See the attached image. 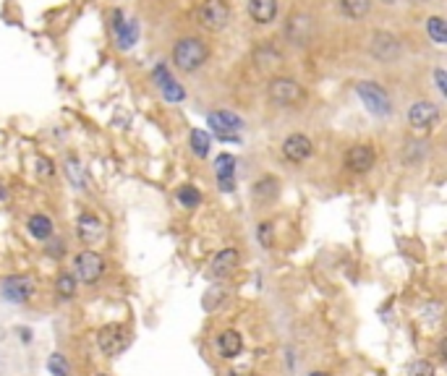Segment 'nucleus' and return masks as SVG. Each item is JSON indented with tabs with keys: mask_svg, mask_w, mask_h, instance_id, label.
Wrapping results in <instances>:
<instances>
[{
	"mask_svg": "<svg viewBox=\"0 0 447 376\" xmlns=\"http://www.w3.org/2000/svg\"><path fill=\"white\" fill-rule=\"evenodd\" d=\"M55 288H58L60 298H73V293H76V274L73 272H63Z\"/></svg>",
	"mask_w": 447,
	"mask_h": 376,
	"instance_id": "nucleus-25",
	"label": "nucleus"
},
{
	"mask_svg": "<svg viewBox=\"0 0 447 376\" xmlns=\"http://www.w3.org/2000/svg\"><path fill=\"white\" fill-rule=\"evenodd\" d=\"M191 149H194L197 157H207V152H210V139H207L204 131H191Z\"/></svg>",
	"mask_w": 447,
	"mask_h": 376,
	"instance_id": "nucleus-28",
	"label": "nucleus"
},
{
	"mask_svg": "<svg viewBox=\"0 0 447 376\" xmlns=\"http://www.w3.org/2000/svg\"><path fill=\"white\" fill-rule=\"evenodd\" d=\"M267 97H270V102L280 107H295L301 105L306 100V92L304 86L293 79H288V76H275L270 84H267Z\"/></svg>",
	"mask_w": 447,
	"mask_h": 376,
	"instance_id": "nucleus-2",
	"label": "nucleus"
},
{
	"mask_svg": "<svg viewBox=\"0 0 447 376\" xmlns=\"http://www.w3.org/2000/svg\"><path fill=\"white\" fill-rule=\"evenodd\" d=\"M408 123H411L413 131H432L439 123V107L435 102H416L411 107V113H408Z\"/></svg>",
	"mask_w": 447,
	"mask_h": 376,
	"instance_id": "nucleus-7",
	"label": "nucleus"
},
{
	"mask_svg": "<svg viewBox=\"0 0 447 376\" xmlns=\"http://www.w3.org/2000/svg\"><path fill=\"white\" fill-rule=\"evenodd\" d=\"M210 58V47L204 39L199 37H183L178 39L176 47H173V66H176L181 73H194L199 70Z\"/></svg>",
	"mask_w": 447,
	"mask_h": 376,
	"instance_id": "nucleus-1",
	"label": "nucleus"
},
{
	"mask_svg": "<svg viewBox=\"0 0 447 376\" xmlns=\"http://www.w3.org/2000/svg\"><path fill=\"white\" fill-rule=\"evenodd\" d=\"M408 376H437V368L432 361H416V364L411 366Z\"/></svg>",
	"mask_w": 447,
	"mask_h": 376,
	"instance_id": "nucleus-31",
	"label": "nucleus"
},
{
	"mask_svg": "<svg viewBox=\"0 0 447 376\" xmlns=\"http://www.w3.org/2000/svg\"><path fill=\"white\" fill-rule=\"evenodd\" d=\"M356 94L361 97V102L366 105L369 113L374 115H390L392 113V102H390V94L379 86L376 82H361L356 84Z\"/></svg>",
	"mask_w": 447,
	"mask_h": 376,
	"instance_id": "nucleus-4",
	"label": "nucleus"
},
{
	"mask_svg": "<svg viewBox=\"0 0 447 376\" xmlns=\"http://www.w3.org/2000/svg\"><path fill=\"white\" fill-rule=\"evenodd\" d=\"M416 3H429V0H416Z\"/></svg>",
	"mask_w": 447,
	"mask_h": 376,
	"instance_id": "nucleus-38",
	"label": "nucleus"
},
{
	"mask_svg": "<svg viewBox=\"0 0 447 376\" xmlns=\"http://www.w3.org/2000/svg\"><path fill=\"white\" fill-rule=\"evenodd\" d=\"M228 376H251V374H238V371H230Z\"/></svg>",
	"mask_w": 447,
	"mask_h": 376,
	"instance_id": "nucleus-35",
	"label": "nucleus"
},
{
	"mask_svg": "<svg viewBox=\"0 0 447 376\" xmlns=\"http://www.w3.org/2000/svg\"><path fill=\"white\" fill-rule=\"evenodd\" d=\"M345 162H348V167H351L353 173H369L374 167V149L369 144H356V147L348 149Z\"/></svg>",
	"mask_w": 447,
	"mask_h": 376,
	"instance_id": "nucleus-13",
	"label": "nucleus"
},
{
	"mask_svg": "<svg viewBox=\"0 0 447 376\" xmlns=\"http://www.w3.org/2000/svg\"><path fill=\"white\" fill-rule=\"evenodd\" d=\"M154 79H157V86L163 89L165 100H170V102H181V100H183V89L170 79V73H167L165 66H157V68H154Z\"/></svg>",
	"mask_w": 447,
	"mask_h": 376,
	"instance_id": "nucleus-16",
	"label": "nucleus"
},
{
	"mask_svg": "<svg viewBox=\"0 0 447 376\" xmlns=\"http://www.w3.org/2000/svg\"><path fill=\"white\" fill-rule=\"evenodd\" d=\"M317 37V24H314V16L309 13H291L288 21H285V39L291 45L306 47L311 39Z\"/></svg>",
	"mask_w": 447,
	"mask_h": 376,
	"instance_id": "nucleus-3",
	"label": "nucleus"
},
{
	"mask_svg": "<svg viewBox=\"0 0 447 376\" xmlns=\"http://www.w3.org/2000/svg\"><path fill=\"white\" fill-rule=\"evenodd\" d=\"M97 376H107V374H97Z\"/></svg>",
	"mask_w": 447,
	"mask_h": 376,
	"instance_id": "nucleus-39",
	"label": "nucleus"
},
{
	"mask_svg": "<svg viewBox=\"0 0 447 376\" xmlns=\"http://www.w3.org/2000/svg\"><path fill=\"white\" fill-rule=\"evenodd\" d=\"M197 19L204 29L210 32H223L228 21H230V8L225 0H204L197 11Z\"/></svg>",
	"mask_w": 447,
	"mask_h": 376,
	"instance_id": "nucleus-5",
	"label": "nucleus"
},
{
	"mask_svg": "<svg viewBox=\"0 0 447 376\" xmlns=\"http://www.w3.org/2000/svg\"><path fill=\"white\" fill-rule=\"evenodd\" d=\"M97 342H100V350L105 355H118L126 348V329L120 324H110L97 335Z\"/></svg>",
	"mask_w": 447,
	"mask_h": 376,
	"instance_id": "nucleus-11",
	"label": "nucleus"
},
{
	"mask_svg": "<svg viewBox=\"0 0 447 376\" xmlns=\"http://www.w3.org/2000/svg\"><path fill=\"white\" fill-rule=\"evenodd\" d=\"M217 348H220L225 358H238L241 350H244V340H241V335L235 329H225L220 335V340H217Z\"/></svg>",
	"mask_w": 447,
	"mask_h": 376,
	"instance_id": "nucleus-18",
	"label": "nucleus"
},
{
	"mask_svg": "<svg viewBox=\"0 0 447 376\" xmlns=\"http://www.w3.org/2000/svg\"><path fill=\"white\" fill-rule=\"evenodd\" d=\"M382 3H390V6H392V3H395V0H382Z\"/></svg>",
	"mask_w": 447,
	"mask_h": 376,
	"instance_id": "nucleus-37",
	"label": "nucleus"
},
{
	"mask_svg": "<svg viewBox=\"0 0 447 376\" xmlns=\"http://www.w3.org/2000/svg\"><path fill=\"white\" fill-rule=\"evenodd\" d=\"M69 178H73V183H76V186H84L82 167H79V162H76V160H69Z\"/></svg>",
	"mask_w": 447,
	"mask_h": 376,
	"instance_id": "nucleus-33",
	"label": "nucleus"
},
{
	"mask_svg": "<svg viewBox=\"0 0 447 376\" xmlns=\"http://www.w3.org/2000/svg\"><path fill=\"white\" fill-rule=\"evenodd\" d=\"M26 230L37 241H47V238H53V220L45 214H32L29 223H26Z\"/></svg>",
	"mask_w": 447,
	"mask_h": 376,
	"instance_id": "nucleus-19",
	"label": "nucleus"
},
{
	"mask_svg": "<svg viewBox=\"0 0 447 376\" xmlns=\"http://www.w3.org/2000/svg\"><path fill=\"white\" fill-rule=\"evenodd\" d=\"M238 251L235 248H225V251H220L217 256L212 258V274L215 277H228V274H233L235 270H238Z\"/></svg>",
	"mask_w": 447,
	"mask_h": 376,
	"instance_id": "nucleus-14",
	"label": "nucleus"
},
{
	"mask_svg": "<svg viewBox=\"0 0 447 376\" xmlns=\"http://www.w3.org/2000/svg\"><path fill=\"white\" fill-rule=\"evenodd\" d=\"M372 55L382 63H392L400 58V42L395 35L390 32H374L372 37Z\"/></svg>",
	"mask_w": 447,
	"mask_h": 376,
	"instance_id": "nucleus-9",
	"label": "nucleus"
},
{
	"mask_svg": "<svg viewBox=\"0 0 447 376\" xmlns=\"http://www.w3.org/2000/svg\"><path fill=\"white\" fill-rule=\"evenodd\" d=\"M275 194H277V180L275 178H262L254 186V196L257 199H272Z\"/></svg>",
	"mask_w": 447,
	"mask_h": 376,
	"instance_id": "nucleus-26",
	"label": "nucleus"
},
{
	"mask_svg": "<svg viewBox=\"0 0 447 376\" xmlns=\"http://www.w3.org/2000/svg\"><path fill=\"white\" fill-rule=\"evenodd\" d=\"M76 230H79V238H82L86 246H92L94 241L102 235V223L94 217V214H82L79 217V225H76Z\"/></svg>",
	"mask_w": 447,
	"mask_h": 376,
	"instance_id": "nucleus-17",
	"label": "nucleus"
},
{
	"mask_svg": "<svg viewBox=\"0 0 447 376\" xmlns=\"http://www.w3.org/2000/svg\"><path fill=\"white\" fill-rule=\"evenodd\" d=\"M102 272H105V258L100 256L97 251H82L79 256H76V280L86 282V285H92L102 277Z\"/></svg>",
	"mask_w": 447,
	"mask_h": 376,
	"instance_id": "nucleus-6",
	"label": "nucleus"
},
{
	"mask_svg": "<svg viewBox=\"0 0 447 376\" xmlns=\"http://www.w3.org/2000/svg\"><path fill=\"white\" fill-rule=\"evenodd\" d=\"M207 123H210L212 131H215L220 139H230V133H235V131L244 126V123H241V118L233 115V113H228V110L210 113V115H207Z\"/></svg>",
	"mask_w": 447,
	"mask_h": 376,
	"instance_id": "nucleus-12",
	"label": "nucleus"
},
{
	"mask_svg": "<svg viewBox=\"0 0 447 376\" xmlns=\"http://www.w3.org/2000/svg\"><path fill=\"white\" fill-rule=\"evenodd\" d=\"M309 376H327V374H322V371H314V374H309Z\"/></svg>",
	"mask_w": 447,
	"mask_h": 376,
	"instance_id": "nucleus-36",
	"label": "nucleus"
},
{
	"mask_svg": "<svg viewBox=\"0 0 447 376\" xmlns=\"http://www.w3.org/2000/svg\"><path fill=\"white\" fill-rule=\"evenodd\" d=\"M426 35L435 45H445L447 42V26H445V19L442 16H432L426 19Z\"/></svg>",
	"mask_w": 447,
	"mask_h": 376,
	"instance_id": "nucleus-22",
	"label": "nucleus"
},
{
	"mask_svg": "<svg viewBox=\"0 0 447 376\" xmlns=\"http://www.w3.org/2000/svg\"><path fill=\"white\" fill-rule=\"evenodd\" d=\"M340 11L348 19H364L372 11V0H340Z\"/></svg>",
	"mask_w": 447,
	"mask_h": 376,
	"instance_id": "nucleus-23",
	"label": "nucleus"
},
{
	"mask_svg": "<svg viewBox=\"0 0 447 376\" xmlns=\"http://www.w3.org/2000/svg\"><path fill=\"white\" fill-rule=\"evenodd\" d=\"M435 79H437V89H439L442 94H447V84H445V82H447V76H445V70L437 68V70H435Z\"/></svg>",
	"mask_w": 447,
	"mask_h": 376,
	"instance_id": "nucleus-34",
	"label": "nucleus"
},
{
	"mask_svg": "<svg viewBox=\"0 0 447 376\" xmlns=\"http://www.w3.org/2000/svg\"><path fill=\"white\" fill-rule=\"evenodd\" d=\"M254 60H257L259 68H272V66H277L282 60V53L272 45V42H267V45H262L257 53H254Z\"/></svg>",
	"mask_w": 447,
	"mask_h": 376,
	"instance_id": "nucleus-20",
	"label": "nucleus"
},
{
	"mask_svg": "<svg viewBox=\"0 0 447 376\" xmlns=\"http://www.w3.org/2000/svg\"><path fill=\"white\" fill-rule=\"evenodd\" d=\"M311 152H314V144H311V139L306 133H291L288 139L282 141V157L288 162H295V164L306 162L311 157Z\"/></svg>",
	"mask_w": 447,
	"mask_h": 376,
	"instance_id": "nucleus-8",
	"label": "nucleus"
},
{
	"mask_svg": "<svg viewBox=\"0 0 447 376\" xmlns=\"http://www.w3.org/2000/svg\"><path fill=\"white\" fill-rule=\"evenodd\" d=\"M257 238H259V243L264 248H272L275 246V230H272V223H262L257 227Z\"/></svg>",
	"mask_w": 447,
	"mask_h": 376,
	"instance_id": "nucleus-30",
	"label": "nucleus"
},
{
	"mask_svg": "<svg viewBox=\"0 0 447 376\" xmlns=\"http://www.w3.org/2000/svg\"><path fill=\"white\" fill-rule=\"evenodd\" d=\"M178 201H181L183 207H188V209H197V204L201 201V196L194 186H183L178 191Z\"/></svg>",
	"mask_w": 447,
	"mask_h": 376,
	"instance_id": "nucleus-29",
	"label": "nucleus"
},
{
	"mask_svg": "<svg viewBox=\"0 0 447 376\" xmlns=\"http://www.w3.org/2000/svg\"><path fill=\"white\" fill-rule=\"evenodd\" d=\"M248 16L257 24H270L277 16V0H248Z\"/></svg>",
	"mask_w": 447,
	"mask_h": 376,
	"instance_id": "nucleus-15",
	"label": "nucleus"
},
{
	"mask_svg": "<svg viewBox=\"0 0 447 376\" xmlns=\"http://www.w3.org/2000/svg\"><path fill=\"white\" fill-rule=\"evenodd\" d=\"M35 293V282L24 274H13L8 280H3V298L11 303H26Z\"/></svg>",
	"mask_w": 447,
	"mask_h": 376,
	"instance_id": "nucleus-10",
	"label": "nucleus"
},
{
	"mask_svg": "<svg viewBox=\"0 0 447 376\" xmlns=\"http://www.w3.org/2000/svg\"><path fill=\"white\" fill-rule=\"evenodd\" d=\"M235 167H238V160L233 154H220L215 160V176H217V180H233Z\"/></svg>",
	"mask_w": 447,
	"mask_h": 376,
	"instance_id": "nucleus-21",
	"label": "nucleus"
},
{
	"mask_svg": "<svg viewBox=\"0 0 447 376\" xmlns=\"http://www.w3.org/2000/svg\"><path fill=\"white\" fill-rule=\"evenodd\" d=\"M47 371H50V376H71V366L60 352H53L47 361Z\"/></svg>",
	"mask_w": 447,
	"mask_h": 376,
	"instance_id": "nucleus-24",
	"label": "nucleus"
},
{
	"mask_svg": "<svg viewBox=\"0 0 447 376\" xmlns=\"http://www.w3.org/2000/svg\"><path fill=\"white\" fill-rule=\"evenodd\" d=\"M37 164H39V176L42 178H53V173H55V164H53V160H47V157H37Z\"/></svg>",
	"mask_w": 447,
	"mask_h": 376,
	"instance_id": "nucleus-32",
	"label": "nucleus"
},
{
	"mask_svg": "<svg viewBox=\"0 0 447 376\" xmlns=\"http://www.w3.org/2000/svg\"><path fill=\"white\" fill-rule=\"evenodd\" d=\"M116 35H118V42H120V47L126 50V47H131V45H134V39H136V24H134V21L120 24V26L116 29Z\"/></svg>",
	"mask_w": 447,
	"mask_h": 376,
	"instance_id": "nucleus-27",
	"label": "nucleus"
}]
</instances>
